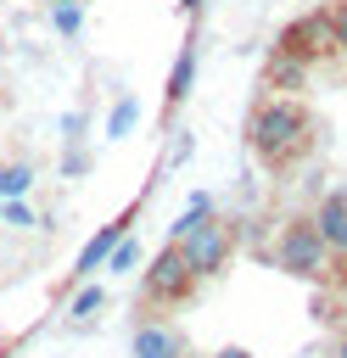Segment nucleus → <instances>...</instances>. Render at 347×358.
Here are the masks:
<instances>
[{"label": "nucleus", "instance_id": "14", "mask_svg": "<svg viewBox=\"0 0 347 358\" xmlns=\"http://www.w3.org/2000/svg\"><path fill=\"white\" fill-rule=\"evenodd\" d=\"M50 28L73 39V34L84 28V6H78V0H62V6H50Z\"/></svg>", "mask_w": 347, "mask_h": 358}, {"label": "nucleus", "instance_id": "9", "mask_svg": "<svg viewBox=\"0 0 347 358\" xmlns=\"http://www.w3.org/2000/svg\"><path fill=\"white\" fill-rule=\"evenodd\" d=\"M190 84H196V39H185V45H179L174 73H168V90H162V106H168V112H179V101L190 95Z\"/></svg>", "mask_w": 347, "mask_h": 358}, {"label": "nucleus", "instance_id": "18", "mask_svg": "<svg viewBox=\"0 0 347 358\" xmlns=\"http://www.w3.org/2000/svg\"><path fill=\"white\" fill-rule=\"evenodd\" d=\"M168 157H174V162H185V157H190V134H174V145H168Z\"/></svg>", "mask_w": 347, "mask_h": 358}, {"label": "nucleus", "instance_id": "20", "mask_svg": "<svg viewBox=\"0 0 347 358\" xmlns=\"http://www.w3.org/2000/svg\"><path fill=\"white\" fill-rule=\"evenodd\" d=\"M213 358H252V352H246V347H218Z\"/></svg>", "mask_w": 347, "mask_h": 358}, {"label": "nucleus", "instance_id": "19", "mask_svg": "<svg viewBox=\"0 0 347 358\" xmlns=\"http://www.w3.org/2000/svg\"><path fill=\"white\" fill-rule=\"evenodd\" d=\"M62 129H67V140H78V129H84V112H67V117H62Z\"/></svg>", "mask_w": 347, "mask_h": 358}, {"label": "nucleus", "instance_id": "10", "mask_svg": "<svg viewBox=\"0 0 347 358\" xmlns=\"http://www.w3.org/2000/svg\"><path fill=\"white\" fill-rule=\"evenodd\" d=\"M302 78H308V62H297V56H285V50H269V62H263V90H302Z\"/></svg>", "mask_w": 347, "mask_h": 358}, {"label": "nucleus", "instance_id": "16", "mask_svg": "<svg viewBox=\"0 0 347 358\" xmlns=\"http://www.w3.org/2000/svg\"><path fill=\"white\" fill-rule=\"evenodd\" d=\"M0 218H6L11 229H34V224H39V218L28 213V201H22V196H17V201H0Z\"/></svg>", "mask_w": 347, "mask_h": 358}, {"label": "nucleus", "instance_id": "11", "mask_svg": "<svg viewBox=\"0 0 347 358\" xmlns=\"http://www.w3.org/2000/svg\"><path fill=\"white\" fill-rule=\"evenodd\" d=\"M34 190V168L28 162H6L0 168V201H17V196H28Z\"/></svg>", "mask_w": 347, "mask_h": 358}, {"label": "nucleus", "instance_id": "22", "mask_svg": "<svg viewBox=\"0 0 347 358\" xmlns=\"http://www.w3.org/2000/svg\"><path fill=\"white\" fill-rule=\"evenodd\" d=\"M336 358H347V336H341V341H336Z\"/></svg>", "mask_w": 347, "mask_h": 358}, {"label": "nucleus", "instance_id": "7", "mask_svg": "<svg viewBox=\"0 0 347 358\" xmlns=\"http://www.w3.org/2000/svg\"><path fill=\"white\" fill-rule=\"evenodd\" d=\"M313 229H319L325 252L347 257V190H330V196L319 201V213H313Z\"/></svg>", "mask_w": 347, "mask_h": 358}, {"label": "nucleus", "instance_id": "17", "mask_svg": "<svg viewBox=\"0 0 347 358\" xmlns=\"http://www.w3.org/2000/svg\"><path fill=\"white\" fill-rule=\"evenodd\" d=\"M330 28H336V50H347V0L330 6Z\"/></svg>", "mask_w": 347, "mask_h": 358}, {"label": "nucleus", "instance_id": "6", "mask_svg": "<svg viewBox=\"0 0 347 358\" xmlns=\"http://www.w3.org/2000/svg\"><path fill=\"white\" fill-rule=\"evenodd\" d=\"M134 358H190V341L168 319H140L134 324Z\"/></svg>", "mask_w": 347, "mask_h": 358}, {"label": "nucleus", "instance_id": "2", "mask_svg": "<svg viewBox=\"0 0 347 358\" xmlns=\"http://www.w3.org/2000/svg\"><path fill=\"white\" fill-rule=\"evenodd\" d=\"M229 252H235V235H229V224H224L218 213H207V218L179 241V257H185V268H190L196 280L224 274V268H229Z\"/></svg>", "mask_w": 347, "mask_h": 358}, {"label": "nucleus", "instance_id": "15", "mask_svg": "<svg viewBox=\"0 0 347 358\" xmlns=\"http://www.w3.org/2000/svg\"><path fill=\"white\" fill-rule=\"evenodd\" d=\"M101 308H106V291H101V285H84V291L73 296V319H95Z\"/></svg>", "mask_w": 347, "mask_h": 358}, {"label": "nucleus", "instance_id": "12", "mask_svg": "<svg viewBox=\"0 0 347 358\" xmlns=\"http://www.w3.org/2000/svg\"><path fill=\"white\" fill-rule=\"evenodd\" d=\"M134 117H140V101H134V95H118V106H112V117H106V140H123V134L134 129Z\"/></svg>", "mask_w": 347, "mask_h": 358}, {"label": "nucleus", "instance_id": "13", "mask_svg": "<svg viewBox=\"0 0 347 358\" xmlns=\"http://www.w3.org/2000/svg\"><path fill=\"white\" fill-rule=\"evenodd\" d=\"M134 263H140V241H134V235H123V241L106 252V263H101V268H106V274H129Z\"/></svg>", "mask_w": 347, "mask_h": 358}, {"label": "nucleus", "instance_id": "1", "mask_svg": "<svg viewBox=\"0 0 347 358\" xmlns=\"http://www.w3.org/2000/svg\"><path fill=\"white\" fill-rule=\"evenodd\" d=\"M246 140L269 168H285L313 145V117L297 95H263L246 117Z\"/></svg>", "mask_w": 347, "mask_h": 358}, {"label": "nucleus", "instance_id": "5", "mask_svg": "<svg viewBox=\"0 0 347 358\" xmlns=\"http://www.w3.org/2000/svg\"><path fill=\"white\" fill-rule=\"evenodd\" d=\"M140 291H146V302H151V308H174V302H185V296L196 291V274L185 268L179 246H162V252L146 263V274H140Z\"/></svg>", "mask_w": 347, "mask_h": 358}, {"label": "nucleus", "instance_id": "4", "mask_svg": "<svg viewBox=\"0 0 347 358\" xmlns=\"http://www.w3.org/2000/svg\"><path fill=\"white\" fill-rule=\"evenodd\" d=\"M274 263H280L285 274H297V280H319V274L330 268V252H325L313 218H297V224L280 229V241H274Z\"/></svg>", "mask_w": 347, "mask_h": 358}, {"label": "nucleus", "instance_id": "21", "mask_svg": "<svg viewBox=\"0 0 347 358\" xmlns=\"http://www.w3.org/2000/svg\"><path fill=\"white\" fill-rule=\"evenodd\" d=\"M179 6H185V17H196V11L207 6V0H179Z\"/></svg>", "mask_w": 347, "mask_h": 358}, {"label": "nucleus", "instance_id": "8", "mask_svg": "<svg viewBox=\"0 0 347 358\" xmlns=\"http://www.w3.org/2000/svg\"><path fill=\"white\" fill-rule=\"evenodd\" d=\"M123 235H129V218H112V224H101V229L84 241V252H78V263H73V280H95V268L106 263V252H112Z\"/></svg>", "mask_w": 347, "mask_h": 358}, {"label": "nucleus", "instance_id": "3", "mask_svg": "<svg viewBox=\"0 0 347 358\" xmlns=\"http://www.w3.org/2000/svg\"><path fill=\"white\" fill-rule=\"evenodd\" d=\"M274 50H285V56H297V62H319V56H341L336 50V28H330V11H319V6H308L302 17H291L280 34H274Z\"/></svg>", "mask_w": 347, "mask_h": 358}, {"label": "nucleus", "instance_id": "23", "mask_svg": "<svg viewBox=\"0 0 347 358\" xmlns=\"http://www.w3.org/2000/svg\"><path fill=\"white\" fill-rule=\"evenodd\" d=\"M50 6H62V0H50Z\"/></svg>", "mask_w": 347, "mask_h": 358}]
</instances>
